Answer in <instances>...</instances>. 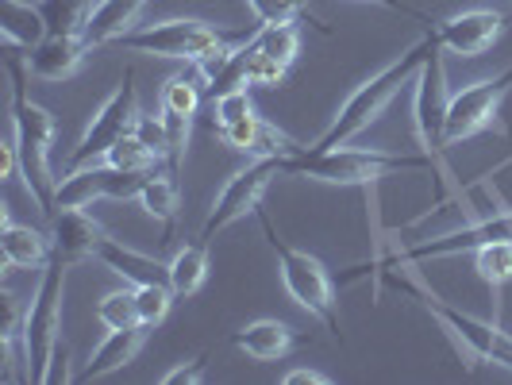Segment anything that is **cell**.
Segmentation results:
<instances>
[{
    "label": "cell",
    "mask_w": 512,
    "mask_h": 385,
    "mask_svg": "<svg viewBox=\"0 0 512 385\" xmlns=\"http://www.w3.org/2000/svg\"><path fill=\"white\" fill-rule=\"evenodd\" d=\"M489 243H512V212H493V216L470 224V228L439 235V239H428V243H416V247H405V251H393L378 266L393 270V266H412V262H428V258H451L466 255V251L474 255L478 247H489Z\"/></svg>",
    "instance_id": "obj_11"
},
{
    "label": "cell",
    "mask_w": 512,
    "mask_h": 385,
    "mask_svg": "<svg viewBox=\"0 0 512 385\" xmlns=\"http://www.w3.org/2000/svg\"><path fill=\"white\" fill-rule=\"evenodd\" d=\"M0 255L8 270H35V266H47L54 258V243L47 235H39L27 224H16L4 216V228H0Z\"/></svg>",
    "instance_id": "obj_19"
},
{
    "label": "cell",
    "mask_w": 512,
    "mask_h": 385,
    "mask_svg": "<svg viewBox=\"0 0 512 385\" xmlns=\"http://www.w3.org/2000/svg\"><path fill=\"white\" fill-rule=\"evenodd\" d=\"M174 289L170 285H135V301H139V324L143 328H158L166 316H170V305H174Z\"/></svg>",
    "instance_id": "obj_30"
},
{
    "label": "cell",
    "mask_w": 512,
    "mask_h": 385,
    "mask_svg": "<svg viewBox=\"0 0 512 385\" xmlns=\"http://www.w3.org/2000/svg\"><path fill=\"white\" fill-rule=\"evenodd\" d=\"M93 258L101 262L104 270L120 274L128 285H170V262H158V258L143 255V251H131L112 235H104Z\"/></svg>",
    "instance_id": "obj_15"
},
{
    "label": "cell",
    "mask_w": 512,
    "mask_h": 385,
    "mask_svg": "<svg viewBox=\"0 0 512 385\" xmlns=\"http://www.w3.org/2000/svg\"><path fill=\"white\" fill-rule=\"evenodd\" d=\"M247 116H255V104H251L247 89H235V93H224L212 101V128H228V124H239Z\"/></svg>",
    "instance_id": "obj_32"
},
{
    "label": "cell",
    "mask_w": 512,
    "mask_h": 385,
    "mask_svg": "<svg viewBox=\"0 0 512 385\" xmlns=\"http://www.w3.org/2000/svg\"><path fill=\"white\" fill-rule=\"evenodd\" d=\"M131 131L166 162V147H170V143H166V120H162V116H158V120H154V116H135V128Z\"/></svg>",
    "instance_id": "obj_34"
},
{
    "label": "cell",
    "mask_w": 512,
    "mask_h": 385,
    "mask_svg": "<svg viewBox=\"0 0 512 385\" xmlns=\"http://www.w3.org/2000/svg\"><path fill=\"white\" fill-rule=\"evenodd\" d=\"M512 89V62L493 77H482V81H470L455 89L447 97V116H443V151L455 147L462 139H474L478 131L493 128L497 112H501V101L509 97Z\"/></svg>",
    "instance_id": "obj_8"
},
{
    "label": "cell",
    "mask_w": 512,
    "mask_h": 385,
    "mask_svg": "<svg viewBox=\"0 0 512 385\" xmlns=\"http://www.w3.org/2000/svg\"><path fill=\"white\" fill-rule=\"evenodd\" d=\"M158 104L166 112H181V116H197L201 108V77L197 74H174L162 85V97Z\"/></svg>",
    "instance_id": "obj_29"
},
{
    "label": "cell",
    "mask_w": 512,
    "mask_h": 385,
    "mask_svg": "<svg viewBox=\"0 0 512 385\" xmlns=\"http://www.w3.org/2000/svg\"><path fill=\"white\" fill-rule=\"evenodd\" d=\"M97 320L108 332H120V328H135L139 324V301H135V285L131 289H116V293H104L97 301Z\"/></svg>",
    "instance_id": "obj_26"
},
{
    "label": "cell",
    "mask_w": 512,
    "mask_h": 385,
    "mask_svg": "<svg viewBox=\"0 0 512 385\" xmlns=\"http://www.w3.org/2000/svg\"><path fill=\"white\" fill-rule=\"evenodd\" d=\"M16 66V104H12V139L20 151V174H24L27 197L43 208L47 216L54 212V185L58 178L51 174V147H54V116L35 104L24 93V66Z\"/></svg>",
    "instance_id": "obj_3"
},
{
    "label": "cell",
    "mask_w": 512,
    "mask_h": 385,
    "mask_svg": "<svg viewBox=\"0 0 512 385\" xmlns=\"http://www.w3.org/2000/svg\"><path fill=\"white\" fill-rule=\"evenodd\" d=\"M143 339H147V328H143V324H135V328H120V332H108L101 343L93 347L89 362L81 366L77 382H101V378H108V374L124 370V366L139 355Z\"/></svg>",
    "instance_id": "obj_16"
},
{
    "label": "cell",
    "mask_w": 512,
    "mask_h": 385,
    "mask_svg": "<svg viewBox=\"0 0 512 385\" xmlns=\"http://www.w3.org/2000/svg\"><path fill=\"white\" fill-rule=\"evenodd\" d=\"M420 301H424V308L447 328V335L459 343L470 359L486 362V366H501V370H512V335L505 332V328L486 324V320H478V316H470V312H459L455 305L439 301L432 293H424Z\"/></svg>",
    "instance_id": "obj_10"
},
{
    "label": "cell",
    "mask_w": 512,
    "mask_h": 385,
    "mask_svg": "<svg viewBox=\"0 0 512 385\" xmlns=\"http://www.w3.org/2000/svg\"><path fill=\"white\" fill-rule=\"evenodd\" d=\"M228 35L216 31L205 20H154V24L131 27L116 43L131 54H151V58H178V62H197L212 47H220Z\"/></svg>",
    "instance_id": "obj_7"
},
{
    "label": "cell",
    "mask_w": 512,
    "mask_h": 385,
    "mask_svg": "<svg viewBox=\"0 0 512 385\" xmlns=\"http://www.w3.org/2000/svg\"><path fill=\"white\" fill-rule=\"evenodd\" d=\"M362 4H382V8H389V12H401V16H416L405 0H362Z\"/></svg>",
    "instance_id": "obj_37"
},
{
    "label": "cell",
    "mask_w": 512,
    "mask_h": 385,
    "mask_svg": "<svg viewBox=\"0 0 512 385\" xmlns=\"http://www.w3.org/2000/svg\"><path fill=\"white\" fill-rule=\"evenodd\" d=\"M251 35H255V31H251ZM251 35H247V85H262V89L282 85L285 74H289V66L278 62V58H270V54L258 51Z\"/></svg>",
    "instance_id": "obj_31"
},
{
    "label": "cell",
    "mask_w": 512,
    "mask_h": 385,
    "mask_svg": "<svg viewBox=\"0 0 512 385\" xmlns=\"http://www.w3.org/2000/svg\"><path fill=\"white\" fill-rule=\"evenodd\" d=\"M416 108H412V120H416V135L420 143L428 147V154H443V116H447V89H443V47L439 39L432 43V51L424 58L420 74H416Z\"/></svg>",
    "instance_id": "obj_12"
},
{
    "label": "cell",
    "mask_w": 512,
    "mask_h": 385,
    "mask_svg": "<svg viewBox=\"0 0 512 385\" xmlns=\"http://www.w3.org/2000/svg\"><path fill=\"white\" fill-rule=\"evenodd\" d=\"M205 370H208V359L197 355V359H189L185 366H174V370L162 378V385H197V382H205Z\"/></svg>",
    "instance_id": "obj_35"
},
{
    "label": "cell",
    "mask_w": 512,
    "mask_h": 385,
    "mask_svg": "<svg viewBox=\"0 0 512 385\" xmlns=\"http://www.w3.org/2000/svg\"><path fill=\"white\" fill-rule=\"evenodd\" d=\"M258 24H289L301 16L305 0H247Z\"/></svg>",
    "instance_id": "obj_33"
},
{
    "label": "cell",
    "mask_w": 512,
    "mask_h": 385,
    "mask_svg": "<svg viewBox=\"0 0 512 385\" xmlns=\"http://www.w3.org/2000/svg\"><path fill=\"white\" fill-rule=\"evenodd\" d=\"M135 116H139V101H135V74L124 70L120 85H116V89L101 101V108L89 116V124H85V131H81L74 154L66 158V170L104 162V154L112 151L124 135H131Z\"/></svg>",
    "instance_id": "obj_6"
},
{
    "label": "cell",
    "mask_w": 512,
    "mask_h": 385,
    "mask_svg": "<svg viewBox=\"0 0 512 385\" xmlns=\"http://www.w3.org/2000/svg\"><path fill=\"white\" fill-rule=\"evenodd\" d=\"M0 35H4L8 47H27V51H35V47L47 39V24H43L39 4H27V0H0Z\"/></svg>",
    "instance_id": "obj_21"
},
{
    "label": "cell",
    "mask_w": 512,
    "mask_h": 385,
    "mask_svg": "<svg viewBox=\"0 0 512 385\" xmlns=\"http://www.w3.org/2000/svg\"><path fill=\"white\" fill-rule=\"evenodd\" d=\"M505 12H493V8H466L447 16L436 27L439 47L447 54H459V58H478L486 54L501 35H505Z\"/></svg>",
    "instance_id": "obj_13"
},
{
    "label": "cell",
    "mask_w": 512,
    "mask_h": 385,
    "mask_svg": "<svg viewBox=\"0 0 512 385\" xmlns=\"http://www.w3.org/2000/svg\"><path fill=\"white\" fill-rule=\"evenodd\" d=\"M89 54V43L81 35H47L35 51L27 54V70L43 81H66L77 74L81 58Z\"/></svg>",
    "instance_id": "obj_17"
},
{
    "label": "cell",
    "mask_w": 512,
    "mask_h": 385,
    "mask_svg": "<svg viewBox=\"0 0 512 385\" xmlns=\"http://www.w3.org/2000/svg\"><path fill=\"white\" fill-rule=\"evenodd\" d=\"M143 4H151V0H143Z\"/></svg>",
    "instance_id": "obj_38"
},
{
    "label": "cell",
    "mask_w": 512,
    "mask_h": 385,
    "mask_svg": "<svg viewBox=\"0 0 512 385\" xmlns=\"http://www.w3.org/2000/svg\"><path fill=\"white\" fill-rule=\"evenodd\" d=\"M178 178L166 170V174H147V181H143V189H139V205H143V212L151 216V220H158V224H174L178 220Z\"/></svg>",
    "instance_id": "obj_22"
},
{
    "label": "cell",
    "mask_w": 512,
    "mask_h": 385,
    "mask_svg": "<svg viewBox=\"0 0 512 385\" xmlns=\"http://www.w3.org/2000/svg\"><path fill=\"white\" fill-rule=\"evenodd\" d=\"M474 270L489 289H505L512 282V243H489L474 251Z\"/></svg>",
    "instance_id": "obj_28"
},
{
    "label": "cell",
    "mask_w": 512,
    "mask_h": 385,
    "mask_svg": "<svg viewBox=\"0 0 512 385\" xmlns=\"http://www.w3.org/2000/svg\"><path fill=\"white\" fill-rule=\"evenodd\" d=\"M104 162H108V166H116V170H128V174H151L162 158H158V154H154L151 147L131 131V135H124L112 151L104 154Z\"/></svg>",
    "instance_id": "obj_27"
},
{
    "label": "cell",
    "mask_w": 512,
    "mask_h": 385,
    "mask_svg": "<svg viewBox=\"0 0 512 385\" xmlns=\"http://www.w3.org/2000/svg\"><path fill=\"white\" fill-rule=\"evenodd\" d=\"M282 382L285 385H328L332 378H328V374H320V370H289Z\"/></svg>",
    "instance_id": "obj_36"
},
{
    "label": "cell",
    "mask_w": 512,
    "mask_h": 385,
    "mask_svg": "<svg viewBox=\"0 0 512 385\" xmlns=\"http://www.w3.org/2000/svg\"><path fill=\"white\" fill-rule=\"evenodd\" d=\"M436 154H393L370 151V147H332V151H308L282 158V174L289 178H312L324 185H370V181L412 174V170H436Z\"/></svg>",
    "instance_id": "obj_2"
},
{
    "label": "cell",
    "mask_w": 512,
    "mask_h": 385,
    "mask_svg": "<svg viewBox=\"0 0 512 385\" xmlns=\"http://www.w3.org/2000/svg\"><path fill=\"white\" fill-rule=\"evenodd\" d=\"M101 0H39L47 35H81Z\"/></svg>",
    "instance_id": "obj_24"
},
{
    "label": "cell",
    "mask_w": 512,
    "mask_h": 385,
    "mask_svg": "<svg viewBox=\"0 0 512 385\" xmlns=\"http://www.w3.org/2000/svg\"><path fill=\"white\" fill-rule=\"evenodd\" d=\"M251 39H255L258 51L278 58L285 66H293V58L301 54V31H297L293 20H289V24H258Z\"/></svg>",
    "instance_id": "obj_25"
},
{
    "label": "cell",
    "mask_w": 512,
    "mask_h": 385,
    "mask_svg": "<svg viewBox=\"0 0 512 385\" xmlns=\"http://www.w3.org/2000/svg\"><path fill=\"white\" fill-rule=\"evenodd\" d=\"M143 8H147L143 0H101V4L93 8L85 31H81V39L89 43V51H93V47H104V43H116L120 35H128L131 27L139 24V12H143Z\"/></svg>",
    "instance_id": "obj_20"
},
{
    "label": "cell",
    "mask_w": 512,
    "mask_h": 385,
    "mask_svg": "<svg viewBox=\"0 0 512 385\" xmlns=\"http://www.w3.org/2000/svg\"><path fill=\"white\" fill-rule=\"evenodd\" d=\"M432 43H436V31H428V35H420L412 47L397 54L393 62H385L378 74H370L362 85H355V93L343 101V108L335 112V120L324 128V135L308 147V151H332V147H347L351 139H359L366 128H374L378 120H382V112L393 104V97L409 85L412 77L420 74V66H424V58L432 51Z\"/></svg>",
    "instance_id": "obj_1"
},
{
    "label": "cell",
    "mask_w": 512,
    "mask_h": 385,
    "mask_svg": "<svg viewBox=\"0 0 512 385\" xmlns=\"http://www.w3.org/2000/svg\"><path fill=\"white\" fill-rule=\"evenodd\" d=\"M258 220H262V231H266V239H270V251H274V258H278V274H282L285 293L305 308L308 316H316L320 324H328L332 332H339L335 282H332V274L324 270V262H320L316 255H308V251L289 247L282 235L274 231V224H270L266 212H258Z\"/></svg>",
    "instance_id": "obj_5"
},
{
    "label": "cell",
    "mask_w": 512,
    "mask_h": 385,
    "mask_svg": "<svg viewBox=\"0 0 512 385\" xmlns=\"http://www.w3.org/2000/svg\"><path fill=\"white\" fill-rule=\"evenodd\" d=\"M70 262L54 255L43 266V278L35 285V297L24 308V355L27 382L51 385L54 362H58V335H62V289H66Z\"/></svg>",
    "instance_id": "obj_4"
},
{
    "label": "cell",
    "mask_w": 512,
    "mask_h": 385,
    "mask_svg": "<svg viewBox=\"0 0 512 385\" xmlns=\"http://www.w3.org/2000/svg\"><path fill=\"white\" fill-rule=\"evenodd\" d=\"M104 231L101 224L85 212V208H58L51 216V243H54V255L66 258L70 266L81 262V258L97 255L101 247Z\"/></svg>",
    "instance_id": "obj_14"
},
{
    "label": "cell",
    "mask_w": 512,
    "mask_h": 385,
    "mask_svg": "<svg viewBox=\"0 0 512 385\" xmlns=\"http://www.w3.org/2000/svg\"><path fill=\"white\" fill-rule=\"evenodd\" d=\"M297 343V332L282 324V320H255L239 332H231V347H239L247 359L255 362H278L293 351Z\"/></svg>",
    "instance_id": "obj_18"
},
{
    "label": "cell",
    "mask_w": 512,
    "mask_h": 385,
    "mask_svg": "<svg viewBox=\"0 0 512 385\" xmlns=\"http://www.w3.org/2000/svg\"><path fill=\"white\" fill-rule=\"evenodd\" d=\"M205 282H208V243L181 247L178 255L170 258V289L178 297H193Z\"/></svg>",
    "instance_id": "obj_23"
},
{
    "label": "cell",
    "mask_w": 512,
    "mask_h": 385,
    "mask_svg": "<svg viewBox=\"0 0 512 385\" xmlns=\"http://www.w3.org/2000/svg\"><path fill=\"white\" fill-rule=\"evenodd\" d=\"M274 178H282V158H255L251 166L231 174L228 185L220 189V197L212 201V212L205 216V224H201V243H212V235H220L224 228L239 224L243 216L258 212L262 193L270 189Z\"/></svg>",
    "instance_id": "obj_9"
}]
</instances>
